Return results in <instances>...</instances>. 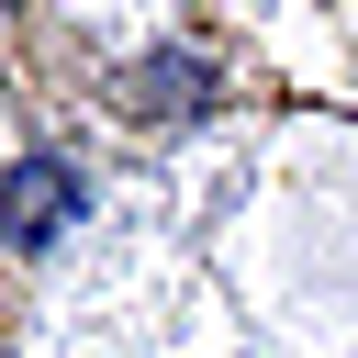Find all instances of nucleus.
Listing matches in <instances>:
<instances>
[{"mask_svg": "<svg viewBox=\"0 0 358 358\" xmlns=\"http://www.w3.org/2000/svg\"><path fill=\"white\" fill-rule=\"evenodd\" d=\"M56 201H67V190H56V168H22V201H11V224H22V235H45V224H56Z\"/></svg>", "mask_w": 358, "mask_h": 358, "instance_id": "obj_1", "label": "nucleus"}]
</instances>
